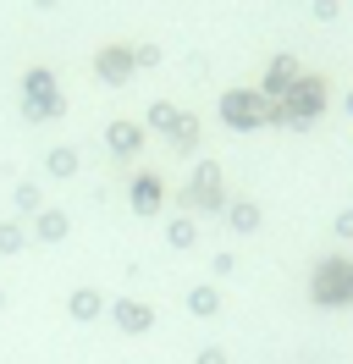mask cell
<instances>
[{"label":"cell","instance_id":"obj_6","mask_svg":"<svg viewBox=\"0 0 353 364\" xmlns=\"http://www.w3.org/2000/svg\"><path fill=\"white\" fill-rule=\"evenodd\" d=\"M132 72H138V55H132V45H100L94 50V77L100 83H110V89H122V83H132Z\"/></svg>","mask_w":353,"mask_h":364},{"label":"cell","instance_id":"obj_19","mask_svg":"<svg viewBox=\"0 0 353 364\" xmlns=\"http://www.w3.org/2000/svg\"><path fill=\"white\" fill-rule=\"evenodd\" d=\"M166 243H172V249H194L199 243V221L194 215H176L172 227H166Z\"/></svg>","mask_w":353,"mask_h":364},{"label":"cell","instance_id":"obj_8","mask_svg":"<svg viewBox=\"0 0 353 364\" xmlns=\"http://www.w3.org/2000/svg\"><path fill=\"white\" fill-rule=\"evenodd\" d=\"M127 337H144V331H154V309L144 304V298H110V309H105Z\"/></svg>","mask_w":353,"mask_h":364},{"label":"cell","instance_id":"obj_1","mask_svg":"<svg viewBox=\"0 0 353 364\" xmlns=\"http://www.w3.org/2000/svg\"><path fill=\"white\" fill-rule=\"evenodd\" d=\"M326 111H331V77L298 72V77L287 83V94L270 100V127H276V133H315Z\"/></svg>","mask_w":353,"mask_h":364},{"label":"cell","instance_id":"obj_25","mask_svg":"<svg viewBox=\"0 0 353 364\" xmlns=\"http://www.w3.org/2000/svg\"><path fill=\"white\" fill-rule=\"evenodd\" d=\"M199 364H226V353H221V348H204V353H199Z\"/></svg>","mask_w":353,"mask_h":364},{"label":"cell","instance_id":"obj_26","mask_svg":"<svg viewBox=\"0 0 353 364\" xmlns=\"http://www.w3.org/2000/svg\"><path fill=\"white\" fill-rule=\"evenodd\" d=\"M33 6H39V11H56V6H61V0H33Z\"/></svg>","mask_w":353,"mask_h":364},{"label":"cell","instance_id":"obj_9","mask_svg":"<svg viewBox=\"0 0 353 364\" xmlns=\"http://www.w3.org/2000/svg\"><path fill=\"white\" fill-rule=\"evenodd\" d=\"M298 72H304V61H298L293 50H282V55H270V61H265V77H260V94H265V100H276V94H287V83H293Z\"/></svg>","mask_w":353,"mask_h":364},{"label":"cell","instance_id":"obj_20","mask_svg":"<svg viewBox=\"0 0 353 364\" xmlns=\"http://www.w3.org/2000/svg\"><path fill=\"white\" fill-rule=\"evenodd\" d=\"M28 249V227L22 221H0V254L11 259V254H22Z\"/></svg>","mask_w":353,"mask_h":364},{"label":"cell","instance_id":"obj_27","mask_svg":"<svg viewBox=\"0 0 353 364\" xmlns=\"http://www.w3.org/2000/svg\"><path fill=\"white\" fill-rule=\"evenodd\" d=\"M342 111H348V116H353V89H348V94H342Z\"/></svg>","mask_w":353,"mask_h":364},{"label":"cell","instance_id":"obj_23","mask_svg":"<svg viewBox=\"0 0 353 364\" xmlns=\"http://www.w3.org/2000/svg\"><path fill=\"white\" fill-rule=\"evenodd\" d=\"M210 271H216V276H232V271H238V259H232V254H216V259H210Z\"/></svg>","mask_w":353,"mask_h":364},{"label":"cell","instance_id":"obj_15","mask_svg":"<svg viewBox=\"0 0 353 364\" xmlns=\"http://www.w3.org/2000/svg\"><path fill=\"white\" fill-rule=\"evenodd\" d=\"M66 232H72V221H66L61 210H39V221H33V237H39V243H61Z\"/></svg>","mask_w":353,"mask_h":364},{"label":"cell","instance_id":"obj_2","mask_svg":"<svg viewBox=\"0 0 353 364\" xmlns=\"http://www.w3.org/2000/svg\"><path fill=\"white\" fill-rule=\"evenodd\" d=\"M309 304L315 309H353V254H320L315 259Z\"/></svg>","mask_w":353,"mask_h":364},{"label":"cell","instance_id":"obj_28","mask_svg":"<svg viewBox=\"0 0 353 364\" xmlns=\"http://www.w3.org/2000/svg\"><path fill=\"white\" fill-rule=\"evenodd\" d=\"M0 309H6V287H0Z\"/></svg>","mask_w":353,"mask_h":364},{"label":"cell","instance_id":"obj_10","mask_svg":"<svg viewBox=\"0 0 353 364\" xmlns=\"http://www.w3.org/2000/svg\"><path fill=\"white\" fill-rule=\"evenodd\" d=\"M105 309H110V304H105V293H100V287H72V293H66V315L78 320V326H94Z\"/></svg>","mask_w":353,"mask_h":364},{"label":"cell","instance_id":"obj_16","mask_svg":"<svg viewBox=\"0 0 353 364\" xmlns=\"http://www.w3.org/2000/svg\"><path fill=\"white\" fill-rule=\"evenodd\" d=\"M176 116H182V111H176V105H166V100H154V105H149V116H144V127H149L154 138H172Z\"/></svg>","mask_w":353,"mask_h":364},{"label":"cell","instance_id":"obj_17","mask_svg":"<svg viewBox=\"0 0 353 364\" xmlns=\"http://www.w3.org/2000/svg\"><path fill=\"white\" fill-rule=\"evenodd\" d=\"M188 315L216 320L221 315V293H216V287H194V293H188Z\"/></svg>","mask_w":353,"mask_h":364},{"label":"cell","instance_id":"obj_18","mask_svg":"<svg viewBox=\"0 0 353 364\" xmlns=\"http://www.w3.org/2000/svg\"><path fill=\"white\" fill-rule=\"evenodd\" d=\"M11 205H17L22 215H39L44 210V188L39 182H17V188H11Z\"/></svg>","mask_w":353,"mask_h":364},{"label":"cell","instance_id":"obj_5","mask_svg":"<svg viewBox=\"0 0 353 364\" xmlns=\"http://www.w3.org/2000/svg\"><path fill=\"white\" fill-rule=\"evenodd\" d=\"M221 127H232V133H265L270 127V100L260 89H226L221 94Z\"/></svg>","mask_w":353,"mask_h":364},{"label":"cell","instance_id":"obj_4","mask_svg":"<svg viewBox=\"0 0 353 364\" xmlns=\"http://www.w3.org/2000/svg\"><path fill=\"white\" fill-rule=\"evenodd\" d=\"M226 199H232V193H226L221 166H216V160H199L194 177L182 182V210H188V215H221V210H226Z\"/></svg>","mask_w":353,"mask_h":364},{"label":"cell","instance_id":"obj_14","mask_svg":"<svg viewBox=\"0 0 353 364\" xmlns=\"http://www.w3.org/2000/svg\"><path fill=\"white\" fill-rule=\"evenodd\" d=\"M199 138H204L199 116H194V111H182V116H176V127H172V149H176V155H194Z\"/></svg>","mask_w":353,"mask_h":364},{"label":"cell","instance_id":"obj_21","mask_svg":"<svg viewBox=\"0 0 353 364\" xmlns=\"http://www.w3.org/2000/svg\"><path fill=\"white\" fill-rule=\"evenodd\" d=\"M132 55H138V72H144V67H160V50H154V45H132Z\"/></svg>","mask_w":353,"mask_h":364},{"label":"cell","instance_id":"obj_11","mask_svg":"<svg viewBox=\"0 0 353 364\" xmlns=\"http://www.w3.org/2000/svg\"><path fill=\"white\" fill-rule=\"evenodd\" d=\"M105 144H110V155H116V160H138V149H144V127H138V122H110Z\"/></svg>","mask_w":353,"mask_h":364},{"label":"cell","instance_id":"obj_22","mask_svg":"<svg viewBox=\"0 0 353 364\" xmlns=\"http://www.w3.org/2000/svg\"><path fill=\"white\" fill-rule=\"evenodd\" d=\"M337 11H342L337 0H315V23H337Z\"/></svg>","mask_w":353,"mask_h":364},{"label":"cell","instance_id":"obj_3","mask_svg":"<svg viewBox=\"0 0 353 364\" xmlns=\"http://www.w3.org/2000/svg\"><path fill=\"white\" fill-rule=\"evenodd\" d=\"M66 116V94L56 83L50 67H28L22 72V122H56Z\"/></svg>","mask_w":353,"mask_h":364},{"label":"cell","instance_id":"obj_7","mask_svg":"<svg viewBox=\"0 0 353 364\" xmlns=\"http://www.w3.org/2000/svg\"><path fill=\"white\" fill-rule=\"evenodd\" d=\"M127 205H132V215H160L166 210V177L160 171H132V182H127Z\"/></svg>","mask_w":353,"mask_h":364},{"label":"cell","instance_id":"obj_13","mask_svg":"<svg viewBox=\"0 0 353 364\" xmlns=\"http://www.w3.org/2000/svg\"><path fill=\"white\" fill-rule=\"evenodd\" d=\"M78 166H83V155H78L72 144H56V149L44 155V177H50V182H66V177H78Z\"/></svg>","mask_w":353,"mask_h":364},{"label":"cell","instance_id":"obj_24","mask_svg":"<svg viewBox=\"0 0 353 364\" xmlns=\"http://www.w3.org/2000/svg\"><path fill=\"white\" fill-rule=\"evenodd\" d=\"M331 227H337V237H353V205L342 210V215H337V221H331Z\"/></svg>","mask_w":353,"mask_h":364},{"label":"cell","instance_id":"obj_12","mask_svg":"<svg viewBox=\"0 0 353 364\" xmlns=\"http://www.w3.org/2000/svg\"><path fill=\"white\" fill-rule=\"evenodd\" d=\"M226 221H232V232H243V237H254V232L265 227V210L260 199H226V210H221Z\"/></svg>","mask_w":353,"mask_h":364}]
</instances>
